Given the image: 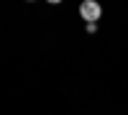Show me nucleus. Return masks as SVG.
<instances>
[{"label":"nucleus","instance_id":"f257e3e1","mask_svg":"<svg viewBox=\"0 0 128 115\" xmlns=\"http://www.w3.org/2000/svg\"><path fill=\"white\" fill-rule=\"evenodd\" d=\"M100 13H102V8H100V3H95V0H84L80 5V15L84 20H90V23H95V20L100 18Z\"/></svg>","mask_w":128,"mask_h":115}]
</instances>
